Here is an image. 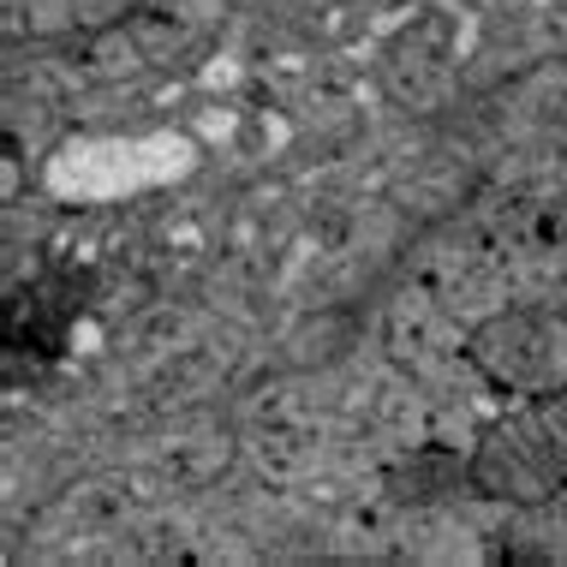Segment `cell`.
<instances>
[{"label": "cell", "instance_id": "cell-2", "mask_svg": "<svg viewBox=\"0 0 567 567\" xmlns=\"http://www.w3.org/2000/svg\"><path fill=\"white\" fill-rule=\"evenodd\" d=\"M472 489L496 502H549L567 484V394H549V401H526L519 419H508L502 431L484 436V449L472 454L466 466Z\"/></svg>", "mask_w": 567, "mask_h": 567}, {"label": "cell", "instance_id": "cell-1", "mask_svg": "<svg viewBox=\"0 0 567 567\" xmlns=\"http://www.w3.org/2000/svg\"><path fill=\"white\" fill-rule=\"evenodd\" d=\"M466 364L496 394L549 401L567 394V305H514L466 334Z\"/></svg>", "mask_w": 567, "mask_h": 567}, {"label": "cell", "instance_id": "cell-5", "mask_svg": "<svg viewBox=\"0 0 567 567\" xmlns=\"http://www.w3.org/2000/svg\"><path fill=\"white\" fill-rule=\"evenodd\" d=\"M49 287H30V293L19 299V305H12V317H49ZM66 317H72V305H60V317H54V323L49 329H30V341H37V352H54V341H60V323H66Z\"/></svg>", "mask_w": 567, "mask_h": 567}, {"label": "cell", "instance_id": "cell-3", "mask_svg": "<svg viewBox=\"0 0 567 567\" xmlns=\"http://www.w3.org/2000/svg\"><path fill=\"white\" fill-rule=\"evenodd\" d=\"M72 49H79L72 66H79L84 79H132V72H162V66H174V60L197 54L204 49V30H192L186 19H174V12L137 7L132 19L96 30V37L72 42Z\"/></svg>", "mask_w": 567, "mask_h": 567}, {"label": "cell", "instance_id": "cell-4", "mask_svg": "<svg viewBox=\"0 0 567 567\" xmlns=\"http://www.w3.org/2000/svg\"><path fill=\"white\" fill-rule=\"evenodd\" d=\"M144 0H7V37L12 42H84L109 30Z\"/></svg>", "mask_w": 567, "mask_h": 567}]
</instances>
